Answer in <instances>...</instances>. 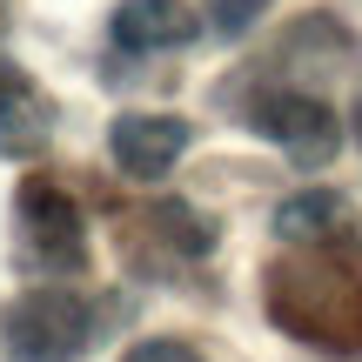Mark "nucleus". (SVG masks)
I'll return each mask as SVG.
<instances>
[{
	"label": "nucleus",
	"instance_id": "f257e3e1",
	"mask_svg": "<svg viewBox=\"0 0 362 362\" xmlns=\"http://www.w3.org/2000/svg\"><path fill=\"white\" fill-rule=\"evenodd\" d=\"M7 362H81L94 342V309L74 288H27L0 322Z\"/></svg>",
	"mask_w": 362,
	"mask_h": 362
},
{
	"label": "nucleus",
	"instance_id": "f03ea898",
	"mask_svg": "<svg viewBox=\"0 0 362 362\" xmlns=\"http://www.w3.org/2000/svg\"><path fill=\"white\" fill-rule=\"evenodd\" d=\"M13 221H21V248H27L34 269H47V275L88 269V221H81V208L67 202L61 188H47V181H21Z\"/></svg>",
	"mask_w": 362,
	"mask_h": 362
},
{
	"label": "nucleus",
	"instance_id": "7ed1b4c3",
	"mask_svg": "<svg viewBox=\"0 0 362 362\" xmlns=\"http://www.w3.org/2000/svg\"><path fill=\"white\" fill-rule=\"evenodd\" d=\"M255 128L269 134L275 148H282L296 168H329L336 161V148H342V121L329 115L315 94H262L255 101Z\"/></svg>",
	"mask_w": 362,
	"mask_h": 362
},
{
	"label": "nucleus",
	"instance_id": "20e7f679",
	"mask_svg": "<svg viewBox=\"0 0 362 362\" xmlns=\"http://www.w3.org/2000/svg\"><path fill=\"white\" fill-rule=\"evenodd\" d=\"M107 148H115V168L134 181H161L188 155V121L181 115H121L107 128Z\"/></svg>",
	"mask_w": 362,
	"mask_h": 362
},
{
	"label": "nucleus",
	"instance_id": "39448f33",
	"mask_svg": "<svg viewBox=\"0 0 362 362\" xmlns=\"http://www.w3.org/2000/svg\"><path fill=\"white\" fill-rule=\"evenodd\" d=\"M54 141V101L34 88L27 67H13L0 54V155L7 161H34Z\"/></svg>",
	"mask_w": 362,
	"mask_h": 362
},
{
	"label": "nucleus",
	"instance_id": "423d86ee",
	"mask_svg": "<svg viewBox=\"0 0 362 362\" xmlns=\"http://www.w3.org/2000/svg\"><path fill=\"white\" fill-rule=\"evenodd\" d=\"M107 34L128 54H161V47H188L202 34V13L188 0H121L107 13Z\"/></svg>",
	"mask_w": 362,
	"mask_h": 362
},
{
	"label": "nucleus",
	"instance_id": "0eeeda50",
	"mask_svg": "<svg viewBox=\"0 0 362 362\" xmlns=\"http://www.w3.org/2000/svg\"><path fill=\"white\" fill-rule=\"evenodd\" d=\"M275 235L282 242H342V235H356V208L349 194L336 188H296L282 208H275Z\"/></svg>",
	"mask_w": 362,
	"mask_h": 362
},
{
	"label": "nucleus",
	"instance_id": "6e6552de",
	"mask_svg": "<svg viewBox=\"0 0 362 362\" xmlns=\"http://www.w3.org/2000/svg\"><path fill=\"white\" fill-rule=\"evenodd\" d=\"M148 228L168 235V242L181 248V262H202L208 248H215V228H208L202 215H194L188 202H155V215H148Z\"/></svg>",
	"mask_w": 362,
	"mask_h": 362
},
{
	"label": "nucleus",
	"instance_id": "1a4fd4ad",
	"mask_svg": "<svg viewBox=\"0 0 362 362\" xmlns=\"http://www.w3.org/2000/svg\"><path fill=\"white\" fill-rule=\"evenodd\" d=\"M121 362H202V349H194V342H181V336H141Z\"/></svg>",
	"mask_w": 362,
	"mask_h": 362
},
{
	"label": "nucleus",
	"instance_id": "9d476101",
	"mask_svg": "<svg viewBox=\"0 0 362 362\" xmlns=\"http://www.w3.org/2000/svg\"><path fill=\"white\" fill-rule=\"evenodd\" d=\"M262 7H269V0H208V21H215L221 34H242L248 21H262Z\"/></svg>",
	"mask_w": 362,
	"mask_h": 362
},
{
	"label": "nucleus",
	"instance_id": "9b49d317",
	"mask_svg": "<svg viewBox=\"0 0 362 362\" xmlns=\"http://www.w3.org/2000/svg\"><path fill=\"white\" fill-rule=\"evenodd\" d=\"M356 141H362V101H356Z\"/></svg>",
	"mask_w": 362,
	"mask_h": 362
}]
</instances>
